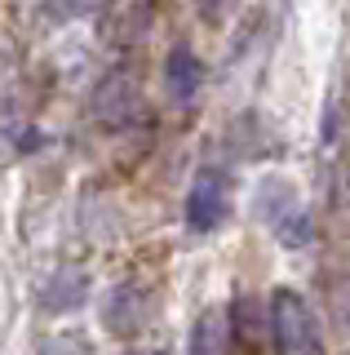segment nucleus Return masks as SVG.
I'll return each mask as SVG.
<instances>
[{
    "mask_svg": "<svg viewBox=\"0 0 350 355\" xmlns=\"http://www.w3.org/2000/svg\"><path fill=\"white\" fill-rule=\"evenodd\" d=\"M270 329H275V347L288 355H315L324 347L320 338V320L306 306V297L297 288H275L270 297Z\"/></svg>",
    "mask_w": 350,
    "mask_h": 355,
    "instance_id": "obj_1",
    "label": "nucleus"
},
{
    "mask_svg": "<svg viewBox=\"0 0 350 355\" xmlns=\"http://www.w3.org/2000/svg\"><path fill=\"white\" fill-rule=\"evenodd\" d=\"M257 214L270 222V231L284 240V244H311L315 227H311V214H306V205L297 200V191H293L284 178H266V182L257 187Z\"/></svg>",
    "mask_w": 350,
    "mask_h": 355,
    "instance_id": "obj_2",
    "label": "nucleus"
},
{
    "mask_svg": "<svg viewBox=\"0 0 350 355\" xmlns=\"http://www.w3.org/2000/svg\"><path fill=\"white\" fill-rule=\"evenodd\" d=\"M226 218V178L222 173H200L187 196V222L195 231H213Z\"/></svg>",
    "mask_w": 350,
    "mask_h": 355,
    "instance_id": "obj_3",
    "label": "nucleus"
},
{
    "mask_svg": "<svg viewBox=\"0 0 350 355\" xmlns=\"http://www.w3.org/2000/svg\"><path fill=\"white\" fill-rule=\"evenodd\" d=\"M102 320H107L116 333H133V329L142 324V288H138V284L111 288V297H107V306H102Z\"/></svg>",
    "mask_w": 350,
    "mask_h": 355,
    "instance_id": "obj_4",
    "label": "nucleus"
},
{
    "mask_svg": "<svg viewBox=\"0 0 350 355\" xmlns=\"http://www.w3.org/2000/svg\"><path fill=\"white\" fill-rule=\"evenodd\" d=\"M169 89L182 98V103L200 89V62H195L191 49H173L169 53Z\"/></svg>",
    "mask_w": 350,
    "mask_h": 355,
    "instance_id": "obj_5",
    "label": "nucleus"
},
{
    "mask_svg": "<svg viewBox=\"0 0 350 355\" xmlns=\"http://www.w3.org/2000/svg\"><path fill=\"white\" fill-rule=\"evenodd\" d=\"M80 302H84V275L80 271H62L45 293L49 311H67V306H80Z\"/></svg>",
    "mask_w": 350,
    "mask_h": 355,
    "instance_id": "obj_6",
    "label": "nucleus"
},
{
    "mask_svg": "<svg viewBox=\"0 0 350 355\" xmlns=\"http://www.w3.org/2000/svg\"><path fill=\"white\" fill-rule=\"evenodd\" d=\"M226 347V311H209V315L195 324L191 351H222Z\"/></svg>",
    "mask_w": 350,
    "mask_h": 355,
    "instance_id": "obj_7",
    "label": "nucleus"
}]
</instances>
